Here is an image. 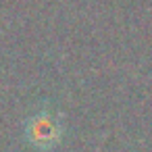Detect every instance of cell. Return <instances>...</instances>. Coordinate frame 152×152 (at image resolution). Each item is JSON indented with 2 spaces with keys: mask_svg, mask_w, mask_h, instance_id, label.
<instances>
[{
  "mask_svg": "<svg viewBox=\"0 0 152 152\" xmlns=\"http://www.w3.org/2000/svg\"><path fill=\"white\" fill-rule=\"evenodd\" d=\"M29 135H31V142H36L40 148H50L58 140V123L50 115L42 113L36 119H31Z\"/></svg>",
  "mask_w": 152,
  "mask_h": 152,
  "instance_id": "6da1fadb",
  "label": "cell"
}]
</instances>
